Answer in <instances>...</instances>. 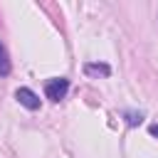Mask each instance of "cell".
Masks as SVG:
<instances>
[{
    "mask_svg": "<svg viewBox=\"0 0 158 158\" xmlns=\"http://www.w3.org/2000/svg\"><path fill=\"white\" fill-rule=\"evenodd\" d=\"M67 91H69V79H64V77H54L44 84V96L49 101H62L67 96Z\"/></svg>",
    "mask_w": 158,
    "mask_h": 158,
    "instance_id": "6da1fadb",
    "label": "cell"
},
{
    "mask_svg": "<svg viewBox=\"0 0 158 158\" xmlns=\"http://www.w3.org/2000/svg\"><path fill=\"white\" fill-rule=\"evenodd\" d=\"M15 99H17L25 109H30V111H37V109H40V96H37L32 89H27V86H20V89L15 91Z\"/></svg>",
    "mask_w": 158,
    "mask_h": 158,
    "instance_id": "7a4b0ae2",
    "label": "cell"
},
{
    "mask_svg": "<svg viewBox=\"0 0 158 158\" xmlns=\"http://www.w3.org/2000/svg\"><path fill=\"white\" fill-rule=\"evenodd\" d=\"M84 74L86 77H109L111 74V67L109 64H104V62H86L84 64Z\"/></svg>",
    "mask_w": 158,
    "mask_h": 158,
    "instance_id": "3957f363",
    "label": "cell"
},
{
    "mask_svg": "<svg viewBox=\"0 0 158 158\" xmlns=\"http://www.w3.org/2000/svg\"><path fill=\"white\" fill-rule=\"evenodd\" d=\"M10 57H7V49H5V44L0 42V77H7L10 74Z\"/></svg>",
    "mask_w": 158,
    "mask_h": 158,
    "instance_id": "277c9868",
    "label": "cell"
},
{
    "mask_svg": "<svg viewBox=\"0 0 158 158\" xmlns=\"http://www.w3.org/2000/svg\"><path fill=\"white\" fill-rule=\"evenodd\" d=\"M123 118H126V123H128V126H138V123L143 121V114H141V111H126V114H123Z\"/></svg>",
    "mask_w": 158,
    "mask_h": 158,
    "instance_id": "5b68a950",
    "label": "cell"
},
{
    "mask_svg": "<svg viewBox=\"0 0 158 158\" xmlns=\"http://www.w3.org/2000/svg\"><path fill=\"white\" fill-rule=\"evenodd\" d=\"M148 131H151V136H158V123H153V126H151Z\"/></svg>",
    "mask_w": 158,
    "mask_h": 158,
    "instance_id": "8992f818",
    "label": "cell"
}]
</instances>
